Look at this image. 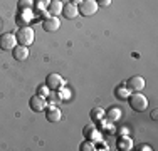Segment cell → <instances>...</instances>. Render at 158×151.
I'll list each match as a JSON object with an SVG mask.
<instances>
[{
  "label": "cell",
  "instance_id": "6da1fadb",
  "mask_svg": "<svg viewBox=\"0 0 158 151\" xmlns=\"http://www.w3.org/2000/svg\"><path fill=\"white\" fill-rule=\"evenodd\" d=\"M130 106L138 112H143L148 109V97L145 94H140V92H131L130 94Z\"/></svg>",
  "mask_w": 158,
  "mask_h": 151
},
{
  "label": "cell",
  "instance_id": "7a4b0ae2",
  "mask_svg": "<svg viewBox=\"0 0 158 151\" xmlns=\"http://www.w3.org/2000/svg\"><path fill=\"white\" fill-rule=\"evenodd\" d=\"M15 35H17V42L22 44V45H27V47L34 42V40H35V32H34V29L31 27V25L20 27Z\"/></svg>",
  "mask_w": 158,
  "mask_h": 151
},
{
  "label": "cell",
  "instance_id": "3957f363",
  "mask_svg": "<svg viewBox=\"0 0 158 151\" xmlns=\"http://www.w3.org/2000/svg\"><path fill=\"white\" fill-rule=\"evenodd\" d=\"M98 0H82L81 2V7H79V14L84 15V17H91L98 12Z\"/></svg>",
  "mask_w": 158,
  "mask_h": 151
},
{
  "label": "cell",
  "instance_id": "277c9868",
  "mask_svg": "<svg viewBox=\"0 0 158 151\" xmlns=\"http://www.w3.org/2000/svg\"><path fill=\"white\" fill-rule=\"evenodd\" d=\"M17 35H14V34L7 32L3 34V35H0V47L3 49V51H14L17 45Z\"/></svg>",
  "mask_w": 158,
  "mask_h": 151
},
{
  "label": "cell",
  "instance_id": "5b68a950",
  "mask_svg": "<svg viewBox=\"0 0 158 151\" xmlns=\"http://www.w3.org/2000/svg\"><path fill=\"white\" fill-rule=\"evenodd\" d=\"M46 84L49 86V89L51 91H57V89H61L66 86V81L62 79V76H59V74H49L47 76V79H46Z\"/></svg>",
  "mask_w": 158,
  "mask_h": 151
},
{
  "label": "cell",
  "instance_id": "8992f818",
  "mask_svg": "<svg viewBox=\"0 0 158 151\" xmlns=\"http://www.w3.org/2000/svg\"><path fill=\"white\" fill-rule=\"evenodd\" d=\"M145 79L141 77V76H133V77L128 81V84H126V88L131 91V92H140V91L145 89Z\"/></svg>",
  "mask_w": 158,
  "mask_h": 151
},
{
  "label": "cell",
  "instance_id": "52a82bcc",
  "mask_svg": "<svg viewBox=\"0 0 158 151\" xmlns=\"http://www.w3.org/2000/svg\"><path fill=\"white\" fill-rule=\"evenodd\" d=\"M59 27H61V20L56 15H51L49 18H44V22H42V29L46 32H56Z\"/></svg>",
  "mask_w": 158,
  "mask_h": 151
},
{
  "label": "cell",
  "instance_id": "ba28073f",
  "mask_svg": "<svg viewBox=\"0 0 158 151\" xmlns=\"http://www.w3.org/2000/svg\"><path fill=\"white\" fill-rule=\"evenodd\" d=\"M31 109H32V111H35V112L46 111V109H47V101H46V97H42V96H34L32 99H31Z\"/></svg>",
  "mask_w": 158,
  "mask_h": 151
},
{
  "label": "cell",
  "instance_id": "9c48e42d",
  "mask_svg": "<svg viewBox=\"0 0 158 151\" xmlns=\"http://www.w3.org/2000/svg\"><path fill=\"white\" fill-rule=\"evenodd\" d=\"M84 136H86L88 139H91V141H94V143H98V141H101V139H103L101 131L96 129L94 124H88V126L84 128Z\"/></svg>",
  "mask_w": 158,
  "mask_h": 151
},
{
  "label": "cell",
  "instance_id": "30bf717a",
  "mask_svg": "<svg viewBox=\"0 0 158 151\" xmlns=\"http://www.w3.org/2000/svg\"><path fill=\"white\" fill-rule=\"evenodd\" d=\"M62 14H64L66 18H76L79 15V7L73 2H67L66 5H64V9H62Z\"/></svg>",
  "mask_w": 158,
  "mask_h": 151
},
{
  "label": "cell",
  "instance_id": "8fae6325",
  "mask_svg": "<svg viewBox=\"0 0 158 151\" xmlns=\"http://www.w3.org/2000/svg\"><path fill=\"white\" fill-rule=\"evenodd\" d=\"M47 121H51V123H57V121H61V118H62V112H61V109L57 108V106H47Z\"/></svg>",
  "mask_w": 158,
  "mask_h": 151
},
{
  "label": "cell",
  "instance_id": "7c38bea8",
  "mask_svg": "<svg viewBox=\"0 0 158 151\" xmlns=\"http://www.w3.org/2000/svg\"><path fill=\"white\" fill-rule=\"evenodd\" d=\"M14 57L17 60H25L29 57V47L27 45H22V44H17L15 49H14Z\"/></svg>",
  "mask_w": 158,
  "mask_h": 151
},
{
  "label": "cell",
  "instance_id": "4fadbf2b",
  "mask_svg": "<svg viewBox=\"0 0 158 151\" xmlns=\"http://www.w3.org/2000/svg\"><path fill=\"white\" fill-rule=\"evenodd\" d=\"M32 20V10H20V14L17 15V24L20 27H25L29 25Z\"/></svg>",
  "mask_w": 158,
  "mask_h": 151
},
{
  "label": "cell",
  "instance_id": "5bb4252c",
  "mask_svg": "<svg viewBox=\"0 0 158 151\" xmlns=\"http://www.w3.org/2000/svg\"><path fill=\"white\" fill-rule=\"evenodd\" d=\"M47 12L51 14V15H56L57 17L59 14H62V9H64V3L62 2H59V0H54V2H51L49 3V7H47Z\"/></svg>",
  "mask_w": 158,
  "mask_h": 151
},
{
  "label": "cell",
  "instance_id": "9a60e30c",
  "mask_svg": "<svg viewBox=\"0 0 158 151\" xmlns=\"http://www.w3.org/2000/svg\"><path fill=\"white\" fill-rule=\"evenodd\" d=\"M118 148L123 149V151L133 149V139H131L130 136H121V138L118 139Z\"/></svg>",
  "mask_w": 158,
  "mask_h": 151
},
{
  "label": "cell",
  "instance_id": "2e32d148",
  "mask_svg": "<svg viewBox=\"0 0 158 151\" xmlns=\"http://www.w3.org/2000/svg\"><path fill=\"white\" fill-rule=\"evenodd\" d=\"M104 118H108V121H111V123H116V121L121 119V109H119V108L108 109V112H106V116H104Z\"/></svg>",
  "mask_w": 158,
  "mask_h": 151
},
{
  "label": "cell",
  "instance_id": "e0dca14e",
  "mask_svg": "<svg viewBox=\"0 0 158 151\" xmlns=\"http://www.w3.org/2000/svg\"><path fill=\"white\" fill-rule=\"evenodd\" d=\"M104 116H106V111H104L103 108H94L91 111V119L93 121H101V119H104Z\"/></svg>",
  "mask_w": 158,
  "mask_h": 151
},
{
  "label": "cell",
  "instance_id": "ac0fdd59",
  "mask_svg": "<svg viewBox=\"0 0 158 151\" xmlns=\"http://www.w3.org/2000/svg\"><path fill=\"white\" fill-rule=\"evenodd\" d=\"M71 97V91L64 86V88H61V89H57V99L59 101H66V99H69Z\"/></svg>",
  "mask_w": 158,
  "mask_h": 151
},
{
  "label": "cell",
  "instance_id": "d6986e66",
  "mask_svg": "<svg viewBox=\"0 0 158 151\" xmlns=\"http://www.w3.org/2000/svg\"><path fill=\"white\" fill-rule=\"evenodd\" d=\"M130 94H131V91L128 88H118V89H116V96H118L119 99H128Z\"/></svg>",
  "mask_w": 158,
  "mask_h": 151
},
{
  "label": "cell",
  "instance_id": "ffe728a7",
  "mask_svg": "<svg viewBox=\"0 0 158 151\" xmlns=\"http://www.w3.org/2000/svg\"><path fill=\"white\" fill-rule=\"evenodd\" d=\"M34 2L32 0H19V10H32Z\"/></svg>",
  "mask_w": 158,
  "mask_h": 151
},
{
  "label": "cell",
  "instance_id": "44dd1931",
  "mask_svg": "<svg viewBox=\"0 0 158 151\" xmlns=\"http://www.w3.org/2000/svg\"><path fill=\"white\" fill-rule=\"evenodd\" d=\"M81 149L82 151H94L96 149V143L91 141V139H88L86 143H82V145H81Z\"/></svg>",
  "mask_w": 158,
  "mask_h": 151
},
{
  "label": "cell",
  "instance_id": "7402d4cb",
  "mask_svg": "<svg viewBox=\"0 0 158 151\" xmlns=\"http://www.w3.org/2000/svg\"><path fill=\"white\" fill-rule=\"evenodd\" d=\"M37 92H39V96L42 97H49V94H51V89H49V86H39V89H37Z\"/></svg>",
  "mask_w": 158,
  "mask_h": 151
},
{
  "label": "cell",
  "instance_id": "603a6c76",
  "mask_svg": "<svg viewBox=\"0 0 158 151\" xmlns=\"http://www.w3.org/2000/svg\"><path fill=\"white\" fill-rule=\"evenodd\" d=\"M49 3H51V0H35V7L40 10V12H42L46 7H49Z\"/></svg>",
  "mask_w": 158,
  "mask_h": 151
},
{
  "label": "cell",
  "instance_id": "cb8c5ba5",
  "mask_svg": "<svg viewBox=\"0 0 158 151\" xmlns=\"http://www.w3.org/2000/svg\"><path fill=\"white\" fill-rule=\"evenodd\" d=\"M138 149H140V151H152V146H148V145H141Z\"/></svg>",
  "mask_w": 158,
  "mask_h": 151
},
{
  "label": "cell",
  "instance_id": "d4e9b609",
  "mask_svg": "<svg viewBox=\"0 0 158 151\" xmlns=\"http://www.w3.org/2000/svg\"><path fill=\"white\" fill-rule=\"evenodd\" d=\"M98 3H101V5H110L111 0H101V2H98Z\"/></svg>",
  "mask_w": 158,
  "mask_h": 151
},
{
  "label": "cell",
  "instance_id": "484cf974",
  "mask_svg": "<svg viewBox=\"0 0 158 151\" xmlns=\"http://www.w3.org/2000/svg\"><path fill=\"white\" fill-rule=\"evenodd\" d=\"M152 118H153V119L158 118V111H152Z\"/></svg>",
  "mask_w": 158,
  "mask_h": 151
},
{
  "label": "cell",
  "instance_id": "4316f807",
  "mask_svg": "<svg viewBox=\"0 0 158 151\" xmlns=\"http://www.w3.org/2000/svg\"><path fill=\"white\" fill-rule=\"evenodd\" d=\"M71 2H73V3H76V5H77V3H81V2H82V0H71Z\"/></svg>",
  "mask_w": 158,
  "mask_h": 151
},
{
  "label": "cell",
  "instance_id": "83f0119b",
  "mask_svg": "<svg viewBox=\"0 0 158 151\" xmlns=\"http://www.w3.org/2000/svg\"><path fill=\"white\" fill-rule=\"evenodd\" d=\"M59 2H62V3H64V2H67V0H59Z\"/></svg>",
  "mask_w": 158,
  "mask_h": 151
},
{
  "label": "cell",
  "instance_id": "f1b7e54d",
  "mask_svg": "<svg viewBox=\"0 0 158 151\" xmlns=\"http://www.w3.org/2000/svg\"><path fill=\"white\" fill-rule=\"evenodd\" d=\"M0 27H2V22H0Z\"/></svg>",
  "mask_w": 158,
  "mask_h": 151
}]
</instances>
